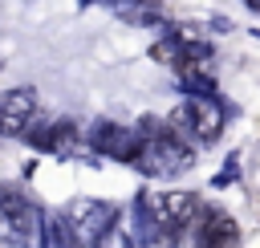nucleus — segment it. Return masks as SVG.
<instances>
[{
	"label": "nucleus",
	"mask_w": 260,
	"mask_h": 248,
	"mask_svg": "<svg viewBox=\"0 0 260 248\" xmlns=\"http://www.w3.org/2000/svg\"><path fill=\"white\" fill-rule=\"evenodd\" d=\"M89 248H134V240H130V236H126L118 224H110L106 232H98V240H93Z\"/></svg>",
	"instance_id": "6"
},
{
	"label": "nucleus",
	"mask_w": 260,
	"mask_h": 248,
	"mask_svg": "<svg viewBox=\"0 0 260 248\" xmlns=\"http://www.w3.org/2000/svg\"><path fill=\"white\" fill-rule=\"evenodd\" d=\"M191 232H195V248H240V228L223 211H203L199 207Z\"/></svg>",
	"instance_id": "3"
},
{
	"label": "nucleus",
	"mask_w": 260,
	"mask_h": 248,
	"mask_svg": "<svg viewBox=\"0 0 260 248\" xmlns=\"http://www.w3.org/2000/svg\"><path fill=\"white\" fill-rule=\"evenodd\" d=\"M32 118H37V94L28 85L0 98V134H20Z\"/></svg>",
	"instance_id": "4"
},
{
	"label": "nucleus",
	"mask_w": 260,
	"mask_h": 248,
	"mask_svg": "<svg viewBox=\"0 0 260 248\" xmlns=\"http://www.w3.org/2000/svg\"><path fill=\"white\" fill-rule=\"evenodd\" d=\"M167 126H171V130H179L183 138L215 142V138H219V130H223V114H219V106H215L207 94H199V98L183 102V106L171 114V122H167Z\"/></svg>",
	"instance_id": "1"
},
{
	"label": "nucleus",
	"mask_w": 260,
	"mask_h": 248,
	"mask_svg": "<svg viewBox=\"0 0 260 248\" xmlns=\"http://www.w3.org/2000/svg\"><path fill=\"white\" fill-rule=\"evenodd\" d=\"M150 207H154V224L162 232V240H175L179 232H187L199 215V199L191 191H162V195H150Z\"/></svg>",
	"instance_id": "2"
},
{
	"label": "nucleus",
	"mask_w": 260,
	"mask_h": 248,
	"mask_svg": "<svg viewBox=\"0 0 260 248\" xmlns=\"http://www.w3.org/2000/svg\"><path fill=\"white\" fill-rule=\"evenodd\" d=\"M0 224L16 228L20 236H28L32 224H37V207H32V199H28L20 187H12V183L0 187Z\"/></svg>",
	"instance_id": "5"
}]
</instances>
